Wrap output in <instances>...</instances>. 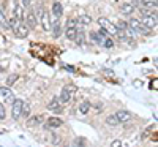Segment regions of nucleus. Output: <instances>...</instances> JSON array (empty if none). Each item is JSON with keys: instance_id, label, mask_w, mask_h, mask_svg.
Segmentation results:
<instances>
[{"instance_id": "nucleus-2", "label": "nucleus", "mask_w": 158, "mask_h": 147, "mask_svg": "<svg viewBox=\"0 0 158 147\" xmlns=\"http://www.w3.org/2000/svg\"><path fill=\"white\" fill-rule=\"evenodd\" d=\"M128 25H130V27L133 29L135 32H138V33H141V35H150V33H152V30L147 29L139 19H130V21H128Z\"/></svg>"}, {"instance_id": "nucleus-10", "label": "nucleus", "mask_w": 158, "mask_h": 147, "mask_svg": "<svg viewBox=\"0 0 158 147\" xmlns=\"http://www.w3.org/2000/svg\"><path fill=\"white\" fill-rule=\"evenodd\" d=\"M0 97H2L3 100L13 103L15 101V95H13V92L8 89V87H0Z\"/></svg>"}, {"instance_id": "nucleus-22", "label": "nucleus", "mask_w": 158, "mask_h": 147, "mask_svg": "<svg viewBox=\"0 0 158 147\" xmlns=\"http://www.w3.org/2000/svg\"><path fill=\"white\" fill-rule=\"evenodd\" d=\"M123 33H125L127 40H128V38H131V40H135V38H136V33H135V30L131 29L130 25H127V27L123 29Z\"/></svg>"}, {"instance_id": "nucleus-7", "label": "nucleus", "mask_w": 158, "mask_h": 147, "mask_svg": "<svg viewBox=\"0 0 158 147\" xmlns=\"http://www.w3.org/2000/svg\"><path fill=\"white\" fill-rule=\"evenodd\" d=\"M15 35H16L18 38H25V36L29 35V27L25 25V22H24V21H21V22H19V25H18V29H16Z\"/></svg>"}, {"instance_id": "nucleus-8", "label": "nucleus", "mask_w": 158, "mask_h": 147, "mask_svg": "<svg viewBox=\"0 0 158 147\" xmlns=\"http://www.w3.org/2000/svg\"><path fill=\"white\" fill-rule=\"evenodd\" d=\"M48 109H49V111H54V112H60V111H62V103H60V100H59L57 97H54V98L48 103Z\"/></svg>"}, {"instance_id": "nucleus-11", "label": "nucleus", "mask_w": 158, "mask_h": 147, "mask_svg": "<svg viewBox=\"0 0 158 147\" xmlns=\"http://www.w3.org/2000/svg\"><path fill=\"white\" fill-rule=\"evenodd\" d=\"M62 125H63V122H62V119H59V117H51V119H48V122H46V128H59Z\"/></svg>"}, {"instance_id": "nucleus-9", "label": "nucleus", "mask_w": 158, "mask_h": 147, "mask_svg": "<svg viewBox=\"0 0 158 147\" xmlns=\"http://www.w3.org/2000/svg\"><path fill=\"white\" fill-rule=\"evenodd\" d=\"M25 18V25H27L29 29H35L36 27V18H35V15H33V11H29L27 15L24 16Z\"/></svg>"}, {"instance_id": "nucleus-23", "label": "nucleus", "mask_w": 158, "mask_h": 147, "mask_svg": "<svg viewBox=\"0 0 158 147\" xmlns=\"http://www.w3.org/2000/svg\"><path fill=\"white\" fill-rule=\"evenodd\" d=\"M76 27H67V30H65V36H67L68 40H74L76 36Z\"/></svg>"}, {"instance_id": "nucleus-12", "label": "nucleus", "mask_w": 158, "mask_h": 147, "mask_svg": "<svg viewBox=\"0 0 158 147\" xmlns=\"http://www.w3.org/2000/svg\"><path fill=\"white\" fill-rule=\"evenodd\" d=\"M62 13H63V6L60 2H54L52 3V16H56L57 19L62 16Z\"/></svg>"}, {"instance_id": "nucleus-16", "label": "nucleus", "mask_w": 158, "mask_h": 147, "mask_svg": "<svg viewBox=\"0 0 158 147\" xmlns=\"http://www.w3.org/2000/svg\"><path fill=\"white\" fill-rule=\"evenodd\" d=\"M90 108H92V104H90L89 101H82L81 104H79V108H77V114L84 116V114H87V112L90 111Z\"/></svg>"}, {"instance_id": "nucleus-18", "label": "nucleus", "mask_w": 158, "mask_h": 147, "mask_svg": "<svg viewBox=\"0 0 158 147\" xmlns=\"http://www.w3.org/2000/svg\"><path fill=\"white\" fill-rule=\"evenodd\" d=\"M15 19H18V21H24V10H22V6L21 5H18V3H15Z\"/></svg>"}, {"instance_id": "nucleus-21", "label": "nucleus", "mask_w": 158, "mask_h": 147, "mask_svg": "<svg viewBox=\"0 0 158 147\" xmlns=\"http://www.w3.org/2000/svg\"><path fill=\"white\" fill-rule=\"evenodd\" d=\"M106 124H108V125H111V127H117L120 122H118V119L115 117V114H111V116H108V117H106Z\"/></svg>"}, {"instance_id": "nucleus-5", "label": "nucleus", "mask_w": 158, "mask_h": 147, "mask_svg": "<svg viewBox=\"0 0 158 147\" xmlns=\"http://www.w3.org/2000/svg\"><path fill=\"white\" fill-rule=\"evenodd\" d=\"M22 104H24V101H22V100H15V101H13L11 116H13V119H15V120L21 119V112H22Z\"/></svg>"}, {"instance_id": "nucleus-4", "label": "nucleus", "mask_w": 158, "mask_h": 147, "mask_svg": "<svg viewBox=\"0 0 158 147\" xmlns=\"http://www.w3.org/2000/svg\"><path fill=\"white\" fill-rule=\"evenodd\" d=\"M76 92V87L74 86H65L62 89V93H60V103H68L71 98H73V93Z\"/></svg>"}, {"instance_id": "nucleus-30", "label": "nucleus", "mask_w": 158, "mask_h": 147, "mask_svg": "<svg viewBox=\"0 0 158 147\" xmlns=\"http://www.w3.org/2000/svg\"><path fill=\"white\" fill-rule=\"evenodd\" d=\"M111 147H122V141H120V139H115V141H112Z\"/></svg>"}, {"instance_id": "nucleus-24", "label": "nucleus", "mask_w": 158, "mask_h": 147, "mask_svg": "<svg viewBox=\"0 0 158 147\" xmlns=\"http://www.w3.org/2000/svg\"><path fill=\"white\" fill-rule=\"evenodd\" d=\"M0 25H2L3 29H10V25H8V19L5 16V13L0 10Z\"/></svg>"}, {"instance_id": "nucleus-13", "label": "nucleus", "mask_w": 158, "mask_h": 147, "mask_svg": "<svg viewBox=\"0 0 158 147\" xmlns=\"http://www.w3.org/2000/svg\"><path fill=\"white\" fill-rule=\"evenodd\" d=\"M120 11H122V15H125V16H130V15H133V13H135V6L131 5L130 2H128V3H122V6H120Z\"/></svg>"}, {"instance_id": "nucleus-15", "label": "nucleus", "mask_w": 158, "mask_h": 147, "mask_svg": "<svg viewBox=\"0 0 158 147\" xmlns=\"http://www.w3.org/2000/svg\"><path fill=\"white\" fill-rule=\"evenodd\" d=\"M41 25H43V29L44 30H51V22H49V15H48V11L44 10L43 11V15H41Z\"/></svg>"}, {"instance_id": "nucleus-27", "label": "nucleus", "mask_w": 158, "mask_h": 147, "mask_svg": "<svg viewBox=\"0 0 158 147\" xmlns=\"http://www.w3.org/2000/svg\"><path fill=\"white\" fill-rule=\"evenodd\" d=\"M16 81H18V74H13V76L8 78V81H6V82H8V86H11L13 82H16Z\"/></svg>"}, {"instance_id": "nucleus-6", "label": "nucleus", "mask_w": 158, "mask_h": 147, "mask_svg": "<svg viewBox=\"0 0 158 147\" xmlns=\"http://www.w3.org/2000/svg\"><path fill=\"white\" fill-rule=\"evenodd\" d=\"M44 122V117L43 114H38V116H32L27 117V127H41Z\"/></svg>"}, {"instance_id": "nucleus-19", "label": "nucleus", "mask_w": 158, "mask_h": 147, "mask_svg": "<svg viewBox=\"0 0 158 147\" xmlns=\"http://www.w3.org/2000/svg\"><path fill=\"white\" fill-rule=\"evenodd\" d=\"M77 22L82 24V25H89V24H92V18H90L89 15H85V13H82V15H79Z\"/></svg>"}, {"instance_id": "nucleus-29", "label": "nucleus", "mask_w": 158, "mask_h": 147, "mask_svg": "<svg viewBox=\"0 0 158 147\" xmlns=\"http://www.w3.org/2000/svg\"><path fill=\"white\" fill-rule=\"evenodd\" d=\"M77 25V19H70L68 24H67V27H76Z\"/></svg>"}, {"instance_id": "nucleus-34", "label": "nucleus", "mask_w": 158, "mask_h": 147, "mask_svg": "<svg viewBox=\"0 0 158 147\" xmlns=\"http://www.w3.org/2000/svg\"><path fill=\"white\" fill-rule=\"evenodd\" d=\"M104 73L109 74V76H114V71H111V70H104Z\"/></svg>"}, {"instance_id": "nucleus-33", "label": "nucleus", "mask_w": 158, "mask_h": 147, "mask_svg": "<svg viewBox=\"0 0 158 147\" xmlns=\"http://www.w3.org/2000/svg\"><path fill=\"white\" fill-rule=\"evenodd\" d=\"M22 3H24V6H29L30 5V0H22Z\"/></svg>"}, {"instance_id": "nucleus-32", "label": "nucleus", "mask_w": 158, "mask_h": 147, "mask_svg": "<svg viewBox=\"0 0 158 147\" xmlns=\"http://www.w3.org/2000/svg\"><path fill=\"white\" fill-rule=\"evenodd\" d=\"M52 144H56V145L60 144V138L59 136H54V138H52Z\"/></svg>"}, {"instance_id": "nucleus-28", "label": "nucleus", "mask_w": 158, "mask_h": 147, "mask_svg": "<svg viewBox=\"0 0 158 147\" xmlns=\"http://www.w3.org/2000/svg\"><path fill=\"white\" fill-rule=\"evenodd\" d=\"M6 117V114H5V108H3V104L0 103V120H3Z\"/></svg>"}, {"instance_id": "nucleus-25", "label": "nucleus", "mask_w": 158, "mask_h": 147, "mask_svg": "<svg viewBox=\"0 0 158 147\" xmlns=\"http://www.w3.org/2000/svg\"><path fill=\"white\" fill-rule=\"evenodd\" d=\"M29 114H30V104H29V103H24V104H22L21 117H22V116H24V117H29Z\"/></svg>"}, {"instance_id": "nucleus-3", "label": "nucleus", "mask_w": 158, "mask_h": 147, "mask_svg": "<svg viewBox=\"0 0 158 147\" xmlns=\"http://www.w3.org/2000/svg\"><path fill=\"white\" fill-rule=\"evenodd\" d=\"M98 24H100V27H101L103 30L108 32V35H115V33H117V27H115V25H114L108 18H100V19H98Z\"/></svg>"}, {"instance_id": "nucleus-31", "label": "nucleus", "mask_w": 158, "mask_h": 147, "mask_svg": "<svg viewBox=\"0 0 158 147\" xmlns=\"http://www.w3.org/2000/svg\"><path fill=\"white\" fill-rule=\"evenodd\" d=\"M103 44L106 46V48H112V41H111L109 38H106V40H104V43H103Z\"/></svg>"}, {"instance_id": "nucleus-20", "label": "nucleus", "mask_w": 158, "mask_h": 147, "mask_svg": "<svg viewBox=\"0 0 158 147\" xmlns=\"http://www.w3.org/2000/svg\"><path fill=\"white\" fill-rule=\"evenodd\" d=\"M51 27H52V35H54V38H57L60 35V22L59 21H52Z\"/></svg>"}, {"instance_id": "nucleus-1", "label": "nucleus", "mask_w": 158, "mask_h": 147, "mask_svg": "<svg viewBox=\"0 0 158 147\" xmlns=\"http://www.w3.org/2000/svg\"><path fill=\"white\" fill-rule=\"evenodd\" d=\"M147 29L153 30L156 29V24H158V19H156V11H147L146 15L142 16V21H141Z\"/></svg>"}, {"instance_id": "nucleus-14", "label": "nucleus", "mask_w": 158, "mask_h": 147, "mask_svg": "<svg viewBox=\"0 0 158 147\" xmlns=\"http://www.w3.org/2000/svg\"><path fill=\"white\" fill-rule=\"evenodd\" d=\"M115 117L118 119L120 124H123V122H128V120L131 119V114L128 111H118V112H115Z\"/></svg>"}, {"instance_id": "nucleus-17", "label": "nucleus", "mask_w": 158, "mask_h": 147, "mask_svg": "<svg viewBox=\"0 0 158 147\" xmlns=\"http://www.w3.org/2000/svg\"><path fill=\"white\" fill-rule=\"evenodd\" d=\"M104 40H106V38H104ZM104 40H103V36H101L100 33H97V32H92V33H90V41L95 43V44H103Z\"/></svg>"}, {"instance_id": "nucleus-26", "label": "nucleus", "mask_w": 158, "mask_h": 147, "mask_svg": "<svg viewBox=\"0 0 158 147\" xmlns=\"http://www.w3.org/2000/svg\"><path fill=\"white\" fill-rule=\"evenodd\" d=\"M74 40L77 41V44H82V43H84V32H82V30H77Z\"/></svg>"}]
</instances>
